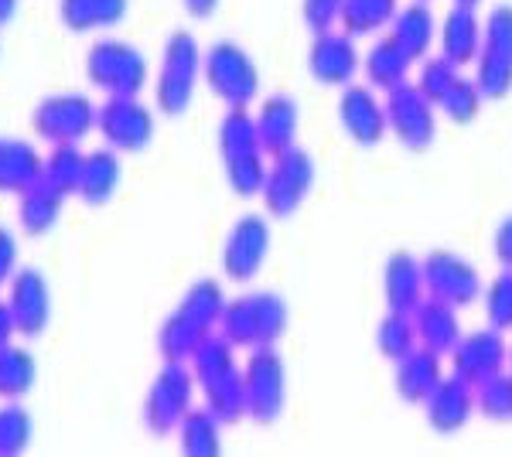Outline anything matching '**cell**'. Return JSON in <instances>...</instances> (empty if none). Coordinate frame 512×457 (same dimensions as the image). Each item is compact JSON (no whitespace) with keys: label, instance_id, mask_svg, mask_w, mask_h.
Segmentation results:
<instances>
[{"label":"cell","instance_id":"1","mask_svg":"<svg viewBox=\"0 0 512 457\" xmlns=\"http://www.w3.org/2000/svg\"><path fill=\"white\" fill-rule=\"evenodd\" d=\"M226 301L229 297H226V290H222L219 280L198 277L195 284H188V290L181 294V301L175 304V311H171L158 328L161 359L164 362H181V365L192 362L198 345L219 331Z\"/></svg>","mask_w":512,"mask_h":457},{"label":"cell","instance_id":"2","mask_svg":"<svg viewBox=\"0 0 512 457\" xmlns=\"http://www.w3.org/2000/svg\"><path fill=\"white\" fill-rule=\"evenodd\" d=\"M236 352L239 348H233L216 331V335H209L198 345V352L192 355V362H188V369H192V376L198 382V393H202L205 410H209L222 427L246 417V382H243V369H239Z\"/></svg>","mask_w":512,"mask_h":457},{"label":"cell","instance_id":"3","mask_svg":"<svg viewBox=\"0 0 512 457\" xmlns=\"http://www.w3.org/2000/svg\"><path fill=\"white\" fill-rule=\"evenodd\" d=\"M291 324V307L274 290H246L226 301L219 321V335L233 348H274Z\"/></svg>","mask_w":512,"mask_h":457},{"label":"cell","instance_id":"4","mask_svg":"<svg viewBox=\"0 0 512 457\" xmlns=\"http://www.w3.org/2000/svg\"><path fill=\"white\" fill-rule=\"evenodd\" d=\"M219 157L226 168V181L236 195L253 198L263 191L267 181V151L260 144V130H256V116L246 113V106H233L219 120Z\"/></svg>","mask_w":512,"mask_h":457},{"label":"cell","instance_id":"5","mask_svg":"<svg viewBox=\"0 0 512 457\" xmlns=\"http://www.w3.org/2000/svg\"><path fill=\"white\" fill-rule=\"evenodd\" d=\"M195 393L198 382L192 369L181 362H164L158 376L151 379L144 393V406H140V420H144L151 437H168L178 434L181 420L195 410Z\"/></svg>","mask_w":512,"mask_h":457},{"label":"cell","instance_id":"6","mask_svg":"<svg viewBox=\"0 0 512 457\" xmlns=\"http://www.w3.org/2000/svg\"><path fill=\"white\" fill-rule=\"evenodd\" d=\"M198 72H202V48L188 28H175L161 48L158 79H154V103L161 106V113L178 116L188 110Z\"/></svg>","mask_w":512,"mask_h":457},{"label":"cell","instance_id":"7","mask_svg":"<svg viewBox=\"0 0 512 457\" xmlns=\"http://www.w3.org/2000/svg\"><path fill=\"white\" fill-rule=\"evenodd\" d=\"M202 76L209 82V89L222 103L233 106H250L256 93H260V69H256L253 55L246 52L239 41L219 38L202 52Z\"/></svg>","mask_w":512,"mask_h":457},{"label":"cell","instance_id":"8","mask_svg":"<svg viewBox=\"0 0 512 457\" xmlns=\"http://www.w3.org/2000/svg\"><path fill=\"white\" fill-rule=\"evenodd\" d=\"M86 76L110 96H137L144 89L151 65L137 45L123 38H96L86 52Z\"/></svg>","mask_w":512,"mask_h":457},{"label":"cell","instance_id":"9","mask_svg":"<svg viewBox=\"0 0 512 457\" xmlns=\"http://www.w3.org/2000/svg\"><path fill=\"white\" fill-rule=\"evenodd\" d=\"M417 86L424 89V96L454 123H472L478 110H482V89L475 79H468L458 65H451L444 55H427L420 58V76Z\"/></svg>","mask_w":512,"mask_h":457},{"label":"cell","instance_id":"10","mask_svg":"<svg viewBox=\"0 0 512 457\" xmlns=\"http://www.w3.org/2000/svg\"><path fill=\"white\" fill-rule=\"evenodd\" d=\"M475 82L485 99H506L512 93V4H495L485 18Z\"/></svg>","mask_w":512,"mask_h":457},{"label":"cell","instance_id":"11","mask_svg":"<svg viewBox=\"0 0 512 457\" xmlns=\"http://www.w3.org/2000/svg\"><path fill=\"white\" fill-rule=\"evenodd\" d=\"M318 168L315 157L304 147H291V151L277 154L267 168V181H263V209L274 219H291V215L308 202L311 188H315Z\"/></svg>","mask_w":512,"mask_h":457},{"label":"cell","instance_id":"12","mask_svg":"<svg viewBox=\"0 0 512 457\" xmlns=\"http://www.w3.org/2000/svg\"><path fill=\"white\" fill-rule=\"evenodd\" d=\"M246 382V420L270 427L287 406V369L277 348H253L243 365Z\"/></svg>","mask_w":512,"mask_h":457},{"label":"cell","instance_id":"13","mask_svg":"<svg viewBox=\"0 0 512 457\" xmlns=\"http://www.w3.org/2000/svg\"><path fill=\"white\" fill-rule=\"evenodd\" d=\"M270 219L263 212H246L229 226L226 239H222V273L233 284H250L253 277H260L263 263L270 256Z\"/></svg>","mask_w":512,"mask_h":457},{"label":"cell","instance_id":"14","mask_svg":"<svg viewBox=\"0 0 512 457\" xmlns=\"http://www.w3.org/2000/svg\"><path fill=\"white\" fill-rule=\"evenodd\" d=\"M386 120L393 137L407 151H427L437 140V106L424 96L417 82H400L386 93Z\"/></svg>","mask_w":512,"mask_h":457},{"label":"cell","instance_id":"15","mask_svg":"<svg viewBox=\"0 0 512 457\" xmlns=\"http://www.w3.org/2000/svg\"><path fill=\"white\" fill-rule=\"evenodd\" d=\"M424 287L427 297L444 301L451 307H472L485 290V280L468 256L454 249H431L424 256Z\"/></svg>","mask_w":512,"mask_h":457},{"label":"cell","instance_id":"16","mask_svg":"<svg viewBox=\"0 0 512 457\" xmlns=\"http://www.w3.org/2000/svg\"><path fill=\"white\" fill-rule=\"evenodd\" d=\"M96 110L99 106H93L86 93H52L38 99V106L31 110V127L41 140L55 147L79 144L96 127Z\"/></svg>","mask_w":512,"mask_h":457},{"label":"cell","instance_id":"17","mask_svg":"<svg viewBox=\"0 0 512 457\" xmlns=\"http://www.w3.org/2000/svg\"><path fill=\"white\" fill-rule=\"evenodd\" d=\"M96 130L103 134L106 147L137 154L154 140V113L140 96H106L96 110Z\"/></svg>","mask_w":512,"mask_h":457},{"label":"cell","instance_id":"18","mask_svg":"<svg viewBox=\"0 0 512 457\" xmlns=\"http://www.w3.org/2000/svg\"><path fill=\"white\" fill-rule=\"evenodd\" d=\"M7 307L21 338H41L52 324V284L38 267H18L7 284Z\"/></svg>","mask_w":512,"mask_h":457},{"label":"cell","instance_id":"19","mask_svg":"<svg viewBox=\"0 0 512 457\" xmlns=\"http://www.w3.org/2000/svg\"><path fill=\"white\" fill-rule=\"evenodd\" d=\"M338 123H342L345 137L359 147H376L390 130L386 120V103L376 96V89L369 82H349L342 86L338 96Z\"/></svg>","mask_w":512,"mask_h":457},{"label":"cell","instance_id":"20","mask_svg":"<svg viewBox=\"0 0 512 457\" xmlns=\"http://www.w3.org/2000/svg\"><path fill=\"white\" fill-rule=\"evenodd\" d=\"M448 359H451V376L478 386V382L509 369V342L502 338V331L478 328V331L461 335V342L454 345V352Z\"/></svg>","mask_w":512,"mask_h":457},{"label":"cell","instance_id":"21","mask_svg":"<svg viewBox=\"0 0 512 457\" xmlns=\"http://www.w3.org/2000/svg\"><path fill=\"white\" fill-rule=\"evenodd\" d=\"M362 69V55L345 31H318L308 45V72L321 86H349Z\"/></svg>","mask_w":512,"mask_h":457},{"label":"cell","instance_id":"22","mask_svg":"<svg viewBox=\"0 0 512 457\" xmlns=\"http://www.w3.org/2000/svg\"><path fill=\"white\" fill-rule=\"evenodd\" d=\"M424 413L437 434H458V430L468 427L475 413V386L458 376H444L441 386L427 396Z\"/></svg>","mask_w":512,"mask_h":457},{"label":"cell","instance_id":"23","mask_svg":"<svg viewBox=\"0 0 512 457\" xmlns=\"http://www.w3.org/2000/svg\"><path fill=\"white\" fill-rule=\"evenodd\" d=\"M383 297H386V307L396 314H414L420 301L427 297L424 263H420L417 256H410L407 249H396V253H390V260H386Z\"/></svg>","mask_w":512,"mask_h":457},{"label":"cell","instance_id":"24","mask_svg":"<svg viewBox=\"0 0 512 457\" xmlns=\"http://www.w3.org/2000/svg\"><path fill=\"white\" fill-rule=\"evenodd\" d=\"M256 130H260V144L270 157L297 147V130H301V106L294 96L274 93L260 103L256 110Z\"/></svg>","mask_w":512,"mask_h":457},{"label":"cell","instance_id":"25","mask_svg":"<svg viewBox=\"0 0 512 457\" xmlns=\"http://www.w3.org/2000/svg\"><path fill=\"white\" fill-rule=\"evenodd\" d=\"M482 28L485 21L478 18V7L472 4H451L448 14L441 21L437 41H441V55L451 65H472L478 58V45H482Z\"/></svg>","mask_w":512,"mask_h":457},{"label":"cell","instance_id":"26","mask_svg":"<svg viewBox=\"0 0 512 457\" xmlns=\"http://www.w3.org/2000/svg\"><path fill=\"white\" fill-rule=\"evenodd\" d=\"M444 376H448V372H444V359L427 352V348H414L407 359L393 362V386L403 403L424 406L427 396L441 386Z\"/></svg>","mask_w":512,"mask_h":457},{"label":"cell","instance_id":"27","mask_svg":"<svg viewBox=\"0 0 512 457\" xmlns=\"http://www.w3.org/2000/svg\"><path fill=\"white\" fill-rule=\"evenodd\" d=\"M414 328H417V342L420 348L434 355H451L454 345L461 342V318L458 307L434 301V297H424L420 307L414 311Z\"/></svg>","mask_w":512,"mask_h":457},{"label":"cell","instance_id":"28","mask_svg":"<svg viewBox=\"0 0 512 457\" xmlns=\"http://www.w3.org/2000/svg\"><path fill=\"white\" fill-rule=\"evenodd\" d=\"M45 157L24 137H0V195H21L41 181Z\"/></svg>","mask_w":512,"mask_h":457},{"label":"cell","instance_id":"29","mask_svg":"<svg viewBox=\"0 0 512 457\" xmlns=\"http://www.w3.org/2000/svg\"><path fill=\"white\" fill-rule=\"evenodd\" d=\"M434 31H437V21H434V11L427 7V0H407V4H400V11H396L390 21V35L414 62L427 58V52H431Z\"/></svg>","mask_w":512,"mask_h":457},{"label":"cell","instance_id":"30","mask_svg":"<svg viewBox=\"0 0 512 457\" xmlns=\"http://www.w3.org/2000/svg\"><path fill=\"white\" fill-rule=\"evenodd\" d=\"M410 65H414V58L396 45L393 35H383L379 41H373L366 58H362V72H366L369 86L383 89V93H390L393 86L410 79Z\"/></svg>","mask_w":512,"mask_h":457},{"label":"cell","instance_id":"31","mask_svg":"<svg viewBox=\"0 0 512 457\" xmlns=\"http://www.w3.org/2000/svg\"><path fill=\"white\" fill-rule=\"evenodd\" d=\"M120 174H123V168H120V157L113 147L86 151V164H82V178H79L76 195L86 205H106L120 185Z\"/></svg>","mask_w":512,"mask_h":457},{"label":"cell","instance_id":"32","mask_svg":"<svg viewBox=\"0 0 512 457\" xmlns=\"http://www.w3.org/2000/svg\"><path fill=\"white\" fill-rule=\"evenodd\" d=\"M65 205V195H59L55 188H48L45 181L31 185L28 191L18 195V226L24 236H45L55 229Z\"/></svg>","mask_w":512,"mask_h":457},{"label":"cell","instance_id":"33","mask_svg":"<svg viewBox=\"0 0 512 457\" xmlns=\"http://www.w3.org/2000/svg\"><path fill=\"white\" fill-rule=\"evenodd\" d=\"M178 457H222V423L205 406L181 420Z\"/></svg>","mask_w":512,"mask_h":457},{"label":"cell","instance_id":"34","mask_svg":"<svg viewBox=\"0 0 512 457\" xmlns=\"http://www.w3.org/2000/svg\"><path fill=\"white\" fill-rule=\"evenodd\" d=\"M130 0H59V18L72 31L113 28L123 21Z\"/></svg>","mask_w":512,"mask_h":457},{"label":"cell","instance_id":"35","mask_svg":"<svg viewBox=\"0 0 512 457\" xmlns=\"http://www.w3.org/2000/svg\"><path fill=\"white\" fill-rule=\"evenodd\" d=\"M35 379H38V362L28 348L21 345L0 348V400L18 403L21 396L31 393Z\"/></svg>","mask_w":512,"mask_h":457},{"label":"cell","instance_id":"36","mask_svg":"<svg viewBox=\"0 0 512 457\" xmlns=\"http://www.w3.org/2000/svg\"><path fill=\"white\" fill-rule=\"evenodd\" d=\"M82 164H86V151H79V144H59L45 154L41 164V181L48 188H55L59 195H76L79 178H82Z\"/></svg>","mask_w":512,"mask_h":457},{"label":"cell","instance_id":"37","mask_svg":"<svg viewBox=\"0 0 512 457\" xmlns=\"http://www.w3.org/2000/svg\"><path fill=\"white\" fill-rule=\"evenodd\" d=\"M400 11V0H345L342 4V31L352 38L359 35H376L393 21V14Z\"/></svg>","mask_w":512,"mask_h":457},{"label":"cell","instance_id":"38","mask_svg":"<svg viewBox=\"0 0 512 457\" xmlns=\"http://www.w3.org/2000/svg\"><path fill=\"white\" fill-rule=\"evenodd\" d=\"M376 348L383 359L400 362L407 359L414 348H420L417 342V328H414V314H396L386 311L376 324Z\"/></svg>","mask_w":512,"mask_h":457},{"label":"cell","instance_id":"39","mask_svg":"<svg viewBox=\"0 0 512 457\" xmlns=\"http://www.w3.org/2000/svg\"><path fill=\"white\" fill-rule=\"evenodd\" d=\"M475 410L492 423H512V372L485 379L475 386Z\"/></svg>","mask_w":512,"mask_h":457},{"label":"cell","instance_id":"40","mask_svg":"<svg viewBox=\"0 0 512 457\" xmlns=\"http://www.w3.org/2000/svg\"><path fill=\"white\" fill-rule=\"evenodd\" d=\"M31 434H35V420L18 403L0 406V457H21L28 451Z\"/></svg>","mask_w":512,"mask_h":457},{"label":"cell","instance_id":"41","mask_svg":"<svg viewBox=\"0 0 512 457\" xmlns=\"http://www.w3.org/2000/svg\"><path fill=\"white\" fill-rule=\"evenodd\" d=\"M482 307H485V321L495 331H512V270L495 273L489 280V287L482 290Z\"/></svg>","mask_w":512,"mask_h":457},{"label":"cell","instance_id":"42","mask_svg":"<svg viewBox=\"0 0 512 457\" xmlns=\"http://www.w3.org/2000/svg\"><path fill=\"white\" fill-rule=\"evenodd\" d=\"M345 0H301V18L311 31H332V24L342 14Z\"/></svg>","mask_w":512,"mask_h":457},{"label":"cell","instance_id":"43","mask_svg":"<svg viewBox=\"0 0 512 457\" xmlns=\"http://www.w3.org/2000/svg\"><path fill=\"white\" fill-rule=\"evenodd\" d=\"M14 270H18V236L0 226V287L11 284Z\"/></svg>","mask_w":512,"mask_h":457},{"label":"cell","instance_id":"44","mask_svg":"<svg viewBox=\"0 0 512 457\" xmlns=\"http://www.w3.org/2000/svg\"><path fill=\"white\" fill-rule=\"evenodd\" d=\"M492 253H495V260L502 263V270H512V212L499 222V226H495Z\"/></svg>","mask_w":512,"mask_h":457},{"label":"cell","instance_id":"45","mask_svg":"<svg viewBox=\"0 0 512 457\" xmlns=\"http://www.w3.org/2000/svg\"><path fill=\"white\" fill-rule=\"evenodd\" d=\"M14 335H18V324H14V314L7 301H0V348L4 345H14Z\"/></svg>","mask_w":512,"mask_h":457},{"label":"cell","instance_id":"46","mask_svg":"<svg viewBox=\"0 0 512 457\" xmlns=\"http://www.w3.org/2000/svg\"><path fill=\"white\" fill-rule=\"evenodd\" d=\"M181 4H185V11L192 14V18H209L219 7V0H181Z\"/></svg>","mask_w":512,"mask_h":457},{"label":"cell","instance_id":"47","mask_svg":"<svg viewBox=\"0 0 512 457\" xmlns=\"http://www.w3.org/2000/svg\"><path fill=\"white\" fill-rule=\"evenodd\" d=\"M14 11H18V0H0V24L11 21Z\"/></svg>","mask_w":512,"mask_h":457},{"label":"cell","instance_id":"48","mask_svg":"<svg viewBox=\"0 0 512 457\" xmlns=\"http://www.w3.org/2000/svg\"><path fill=\"white\" fill-rule=\"evenodd\" d=\"M454 4H472V7H478L482 0H454Z\"/></svg>","mask_w":512,"mask_h":457},{"label":"cell","instance_id":"49","mask_svg":"<svg viewBox=\"0 0 512 457\" xmlns=\"http://www.w3.org/2000/svg\"><path fill=\"white\" fill-rule=\"evenodd\" d=\"M509 372H512V345H509Z\"/></svg>","mask_w":512,"mask_h":457}]
</instances>
